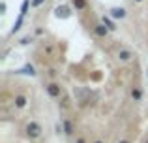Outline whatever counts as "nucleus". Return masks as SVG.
I'll use <instances>...</instances> for the list:
<instances>
[{"label": "nucleus", "instance_id": "6", "mask_svg": "<svg viewBox=\"0 0 148 143\" xmlns=\"http://www.w3.org/2000/svg\"><path fill=\"white\" fill-rule=\"evenodd\" d=\"M133 51H130V49H120L118 55H116V59L120 60V62H130L131 59H133Z\"/></svg>", "mask_w": 148, "mask_h": 143}, {"label": "nucleus", "instance_id": "21", "mask_svg": "<svg viewBox=\"0 0 148 143\" xmlns=\"http://www.w3.org/2000/svg\"><path fill=\"white\" fill-rule=\"evenodd\" d=\"M118 143H130V141H127V140H122V141H118Z\"/></svg>", "mask_w": 148, "mask_h": 143}, {"label": "nucleus", "instance_id": "14", "mask_svg": "<svg viewBox=\"0 0 148 143\" xmlns=\"http://www.w3.org/2000/svg\"><path fill=\"white\" fill-rule=\"evenodd\" d=\"M62 128H64V134H66V136H71V134H73L71 121H64V122H62Z\"/></svg>", "mask_w": 148, "mask_h": 143}, {"label": "nucleus", "instance_id": "1", "mask_svg": "<svg viewBox=\"0 0 148 143\" xmlns=\"http://www.w3.org/2000/svg\"><path fill=\"white\" fill-rule=\"evenodd\" d=\"M25 132H26V136H28L30 140H38V137L41 136V132H43V128H41V124H40V122L30 121L28 124H26Z\"/></svg>", "mask_w": 148, "mask_h": 143}, {"label": "nucleus", "instance_id": "18", "mask_svg": "<svg viewBox=\"0 0 148 143\" xmlns=\"http://www.w3.org/2000/svg\"><path fill=\"white\" fill-rule=\"evenodd\" d=\"M49 75L54 77V75H56V70H54V68H51V70H49Z\"/></svg>", "mask_w": 148, "mask_h": 143}, {"label": "nucleus", "instance_id": "17", "mask_svg": "<svg viewBox=\"0 0 148 143\" xmlns=\"http://www.w3.org/2000/svg\"><path fill=\"white\" fill-rule=\"evenodd\" d=\"M6 8H8V6H6V2H0V13H2V15L6 13Z\"/></svg>", "mask_w": 148, "mask_h": 143}, {"label": "nucleus", "instance_id": "8", "mask_svg": "<svg viewBox=\"0 0 148 143\" xmlns=\"http://www.w3.org/2000/svg\"><path fill=\"white\" fill-rule=\"evenodd\" d=\"M101 23H103V25L107 26V28L111 30V32H114V30H116V25H114V19H112L111 15H103V17H101Z\"/></svg>", "mask_w": 148, "mask_h": 143}, {"label": "nucleus", "instance_id": "20", "mask_svg": "<svg viewBox=\"0 0 148 143\" xmlns=\"http://www.w3.org/2000/svg\"><path fill=\"white\" fill-rule=\"evenodd\" d=\"M133 2H137V4H141V2H145V0H133Z\"/></svg>", "mask_w": 148, "mask_h": 143}, {"label": "nucleus", "instance_id": "10", "mask_svg": "<svg viewBox=\"0 0 148 143\" xmlns=\"http://www.w3.org/2000/svg\"><path fill=\"white\" fill-rule=\"evenodd\" d=\"M71 6L75 8V11H84L88 8V2L86 0H71Z\"/></svg>", "mask_w": 148, "mask_h": 143}, {"label": "nucleus", "instance_id": "7", "mask_svg": "<svg viewBox=\"0 0 148 143\" xmlns=\"http://www.w3.org/2000/svg\"><path fill=\"white\" fill-rule=\"evenodd\" d=\"M26 104H28V98H26L25 94H17V96L13 98V106L17 107V109H25Z\"/></svg>", "mask_w": 148, "mask_h": 143}, {"label": "nucleus", "instance_id": "16", "mask_svg": "<svg viewBox=\"0 0 148 143\" xmlns=\"http://www.w3.org/2000/svg\"><path fill=\"white\" fill-rule=\"evenodd\" d=\"M45 4V0H32V8L34 10H38V8H41Z\"/></svg>", "mask_w": 148, "mask_h": 143}, {"label": "nucleus", "instance_id": "9", "mask_svg": "<svg viewBox=\"0 0 148 143\" xmlns=\"http://www.w3.org/2000/svg\"><path fill=\"white\" fill-rule=\"evenodd\" d=\"M17 73H23V75H30V77H34V75H36V68H34L32 64H26V66L19 68Z\"/></svg>", "mask_w": 148, "mask_h": 143}, {"label": "nucleus", "instance_id": "4", "mask_svg": "<svg viewBox=\"0 0 148 143\" xmlns=\"http://www.w3.org/2000/svg\"><path fill=\"white\" fill-rule=\"evenodd\" d=\"M45 90H47V94L51 96V98H60L62 96V87L58 83H49L45 85Z\"/></svg>", "mask_w": 148, "mask_h": 143}, {"label": "nucleus", "instance_id": "13", "mask_svg": "<svg viewBox=\"0 0 148 143\" xmlns=\"http://www.w3.org/2000/svg\"><path fill=\"white\" fill-rule=\"evenodd\" d=\"M30 8H32V0H23V4H21V15H23V17L28 13Z\"/></svg>", "mask_w": 148, "mask_h": 143}, {"label": "nucleus", "instance_id": "19", "mask_svg": "<svg viewBox=\"0 0 148 143\" xmlns=\"http://www.w3.org/2000/svg\"><path fill=\"white\" fill-rule=\"evenodd\" d=\"M77 143H86V141H84L83 137H79V140H77Z\"/></svg>", "mask_w": 148, "mask_h": 143}, {"label": "nucleus", "instance_id": "11", "mask_svg": "<svg viewBox=\"0 0 148 143\" xmlns=\"http://www.w3.org/2000/svg\"><path fill=\"white\" fill-rule=\"evenodd\" d=\"M23 21H25V17H23L21 13H19V17L15 19V23H13V26H11V34H15V32H19V30L23 28Z\"/></svg>", "mask_w": 148, "mask_h": 143}, {"label": "nucleus", "instance_id": "12", "mask_svg": "<svg viewBox=\"0 0 148 143\" xmlns=\"http://www.w3.org/2000/svg\"><path fill=\"white\" fill-rule=\"evenodd\" d=\"M131 98H133L135 102H141V100H143V90H141V87H133V88H131Z\"/></svg>", "mask_w": 148, "mask_h": 143}, {"label": "nucleus", "instance_id": "2", "mask_svg": "<svg viewBox=\"0 0 148 143\" xmlns=\"http://www.w3.org/2000/svg\"><path fill=\"white\" fill-rule=\"evenodd\" d=\"M54 17H56V19H69V17H71V10H69V6H66V4L56 6V8H54Z\"/></svg>", "mask_w": 148, "mask_h": 143}, {"label": "nucleus", "instance_id": "3", "mask_svg": "<svg viewBox=\"0 0 148 143\" xmlns=\"http://www.w3.org/2000/svg\"><path fill=\"white\" fill-rule=\"evenodd\" d=\"M109 15H111L114 21H118V19H126L127 10H126L124 6H112L111 10H109Z\"/></svg>", "mask_w": 148, "mask_h": 143}, {"label": "nucleus", "instance_id": "22", "mask_svg": "<svg viewBox=\"0 0 148 143\" xmlns=\"http://www.w3.org/2000/svg\"><path fill=\"white\" fill-rule=\"evenodd\" d=\"M94 143H103V141H99V140H98V141H94Z\"/></svg>", "mask_w": 148, "mask_h": 143}, {"label": "nucleus", "instance_id": "15", "mask_svg": "<svg viewBox=\"0 0 148 143\" xmlns=\"http://www.w3.org/2000/svg\"><path fill=\"white\" fill-rule=\"evenodd\" d=\"M32 41H34L32 36H25V38H21V40H19V45H28V44H32Z\"/></svg>", "mask_w": 148, "mask_h": 143}, {"label": "nucleus", "instance_id": "5", "mask_svg": "<svg viewBox=\"0 0 148 143\" xmlns=\"http://www.w3.org/2000/svg\"><path fill=\"white\" fill-rule=\"evenodd\" d=\"M92 28H94V34H96L98 38H107V36H109V32H111V30H109L107 26L103 25V23H96Z\"/></svg>", "mask_w": 148, "mask_h": 143}]
</instances>
